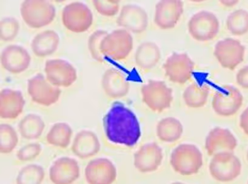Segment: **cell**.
<instances>
[{
  "label": "cell",
  "mask_w": 248,
  "mask_h": 184,
  "mask_svg": "<svg viewBox=\"0 0 248 184\" xmlns=\"http://www.w3.org/2000/svg\"><path fill=\"white\" fill-rule=\"evenodd\" d=\"M133 47L132 35L125 29H116L106 35L102 41L101 52L104 57L113 60L125 59Z\"/></svg>",
  "instance_id": "cell-5"
},
{
  "label": "cell",
  "mask_w": 248,
  "mask_h": 184,
  "mask_svg": "<svg viewBox=\"0 0 248 184\" xmlns=\"http://www.w3.org/2000/svg\"><path fill=\"white\" fill-rule=\"evenodd\" d=\"M238 145L237 138L228 128L215 127L205 139L206 152L211 156L225 152H234Z\"/></svg>",
  "instance_id": "cell-16"
},
{
  "label": "cell",
  "mask_w": 248,
  "mask_h": 184,
  "mask_svg": "<svg viewBox=\"0 0 248 184\" xmlns=\"http://www.w3.org/2000/svg\"><path fill=\"white\" fill-rule=\"evenodd\" d=\"M183 133V125L177 118H165L160 120L157 124V137L163 142H176L181 139Z\"/></svg>",
  "instance_id": "cell-26"
},
{
  "label": "cell",
  "mask_w": 248,
  "mask_h": 184,
  "mask_svg": "<svg viewBox=\"0 0 248 184\" xmlns=\"http://www.w3.org/2000/svg\"><path fill=\"white\" fill-rule=\"evenodd\" d=\"M18 136L12 125L2 123L0 126V152L1 154L11 153L18 144Z\"/></svg>",
  "instance_id": "cell-32"
},
{
  "label": "cell",
  "mask_w": 248,
  "mask_h": 184,
  "mask_svg": "<svg viewBox=\"0 0 248 184\" xmlns=\"http://www.w3.org/2000/svg\"><path fill=\"white\" fill-rule=\"evenodd\" d=\"M103 125L107 138L115 144L133 147L142 135L137 116L120 102L113 104L104 116Z\"/></svg>",
  "instance_id": "cell-1"
},
{
  "label": "cell",
  "mask_w": 248,
  "mask_h": 184,
  "mask_svg": "<svg viewBox=\"0 0 248 184\" xmlns=\"http://www.w3.org/2000/svg\"><path fill=\"white\" fill-rule=\"evenodd\" d=\"M102 87L107 95L113 99L123 98L128 94L130 84L122 72L114 68L107 70L101 79Z\"/></svg>",
  "instance_id": "cell-22"
},
{
  "label": "cell",
  "mask_w": 248,
  "mask_h": 184,
  "mask_svg": "<svg viewBox=\"0 0 248 184\" xmlns=\"http://www.w3.org/2000/svg\"><path fill=\"white\" fill-rule=\"evenodd\" d=\"M31 57L28 51L21 46L12 45L4 48L1 54V63L5 70L11 74L25 71L30 65Z\"/></svg>",
  "instance_id": "cell-20"
},
{
  "label": "cell",
  "mask_w": 248,
  "mask_h": 184,
  "mask_svg": "<svg viewBox=\"0 0 248 184\" xmlns=\"http://www.w3.org/2000/svg\"><path fill=\"white\" fill-rule=\"evenodd\" d=\"M93 4L96 11L103 16L115 15L120 9V1H118L94 0Z\"/></svg>",
  "instance_id": "cell-36"
},
{
  "label": "cell",
  "mask_w": 248,
  "mask_h": 184,
  "mask_svg": "<svg viewBox=\"0 0 248 184\" xmlns=\"http://www.w3.org/2000/svg\"><path fill=\"white\" fill-rule=\"evenodd\" d=\"M19 23L14 17H6L0 23V37L4 41H11L18 35Z\"/></svg>",
  "instance_id": "cell-34"
},
{
  "label": "cell",
  "mask_w": 248,
  "mask_h": 184,
  "mask_svg": "<svg viewBox=\"0 0 248 184\" xmlns=\"http://www.w3.org/2000/svg\"><path fill=\"white\" fill-rule=\"evenodd\" d=\"M48 175L53 184H73L80 176L78 162L72 157H60L50 166Z\"/></svg>",
  "instance_id": "cell-18"
},
{
  "label": "cell",
  "mask_w": 248,
  "mask_h": 184,
  "mask_svg": "<svg viewBox=\"0 0 248 184\" xmlns=\"http://www.w3.org/2000/svg\"><path fill=\"white\" fill-rule=\"evenodd\" d=\"M247 159H248V153H247Z\"/></svg>",
  "instance_id": "cell-41"
},
{
  "label": "cell",
  "mask_w": 248,
  "mask_h": 184,
  "mask_svg": "<svg viewBox=\"0 0 248 184\" xmlns=\"http://www.w3.org/2000/svg\"><path fill=\"white\" fill-rule=\"evenodd\" d=\"M28 92L33 101L44 106H52L57 103L62 93L59 87L53 86L41 74L29 79Z\"/></svg>",
  "instance_id": "cell-9"
},
{
  "label": "cell",
  "mask_w": 248,
  "mask_h": 184,
  "mask_svg": "<svg viewBox=\"0 0 248 184\" xmlns=\"http://www.w3.org/2000/svg\"><path fill=\"white\" fill-rule=\"evenodd\" d=\"M45 177V171L38 164H29L19 171L16 184H41Z\"/></svg>",
  "instance_id": "cell-31"
},
{
  "label": "cell",
  "mask_w": 248,
  "mask_h": 184,
  "mask_svg": "<svg viewBox=\"0 0 248 184\" xmlns=\"http://www.w3.org/2000/svg\"><path fill=\"white\" fill-rule=\"evenodd\" d=\"M171 184H186L182 183V182H174V183H172Z\"/></svg>",
  "instance_id": "cell-40"
},
{
  "label": "cell",
  "mask_w": 248,
  "mask_h": 184,
  "mask_svg": "<svg viewBox=\"0 0 248 184\" xmlns=\"http://www.w3.org/2000/svg\"><path fill=\"white\" fill-rule=\"evenodd\" d=\"M188 31L194 40L205 42L212 40L220 30V22L212 12L202 11L192 16L188 24Z\"/></svg>",
  "instance_id": "cell-7"
},
{
  "label": "cell",
  "mask_w": 248,
  "mask_h": 184,
  "mask_svg": "<svg viewBox=\"0 0 248 184\" xmlns=\"http://www.w3.org/2000/svg\"><path fill=\"white\" fill-rule=\"evenodd\" d=\"M164 159V152L155 142L143 145L133 156V164L138 171L142 173H153L161 166Z\"/></svg>",
  "instance_id": "cell-13"
},
{
  "label": "cell",
  "mask_w": 248,
  "mask_h": 184,
  "mask_svg": "<svg viewBox=\"0 0 248 184\" xmlns=\"http://www.w3.org/2000/svg\"><path fill=\"white\" fill-rule=\"evenodd\" d=\"M164 69L170 81L183 84L191 79L194 62L186 53H173L167 58Z\"/></svg>",
  "instance_id": "cell-12"
},
{
  "label": "cell",
  "mask_w": 248,
  "mask_h": 184,
  "mask_svg": "<svg viewBox=\"0 0 248 184\" xmlns=\"http://www.w3.org/2000/svg\"><path fill=\"white\" fill-rule=\"evenodd\" d=\"M60 41V36L55 31H43L38 33L31 41V49L34 54L38 57H47L57 50Z\"/></svg>",
  "instance_id": "cell-24"
},
{
  "label": "cell",
  "mask_w": 248,
  "mask_h": 184,
  "mask_svg": "<svg viewBox=\"0 0 248 184\" xmlns=\"http://www.w3.org/2000/svg\"><path fill=\"white\" fill-rule=\"evenodd\" d=\"M42 146L38 143H30L21 147L16 153L17 159L21 162L32 161L40 156Z\"/></svg>",
  "instance_id": "cell-35"
},
{
  "label": "cell",
  "mask_w": 248,
  "mask_h": 184,
  "mask_svg": "<svg viewBox=\"0 0 248 184\" xmlns=\"http://www.w3.org/2000/svg\"></svg>",
  "instance_id": "cell-42"
},
{
  "label": "cell",
  "mask_w": 248,
  "mask_h": 184,
  "mask_svg": "<svg viewBox=\"0 0 248 184\" xmlns=\"http://www.w3.org/2000/svg\"><path fill=\"white\" fill-rule=\"evenodd\" d=\"M240 126L245 134L248 136V107L240 116Z\"/></svg>",
  "instance_id": "cell-38"
},
{
  "label": "cell",
  "mask_w": 248,
  "mask_h": 184,
  "mask_svg": "<svg viewBox=\"0 0 248 184\" xmlns=\"http://www.w3.org/2000/svg\"><path fill=\"white\" fill-rule=\"evenodd\" d=\"M45 128V123L40 116L29 114L18 123L19 134L24 139L35 140L41 137Z\"/></svg>",
  "instance_id": "cell-27"
},
{
  "label": "cell",
  "mask_w": 248,
  "mask_h": 184,
  "mask_svg": "<svg viewBox=\"0 0 248 184\" xmlns=\"http://www.w3.org/2000/svg\"><path fill=\"white\" fill-rule=\"evenodd\" d=\"M73 135L70 125L65 123H57L52 125L46 136L48 144L65 149L69 146Z\"/></svg>",
  "instance_id": "cell-28"
},
{
  "label": "cell",
  "mask_w": 248,
  "mask_h": 184,
  "mask_svg": "<svg viewBox=\"0 0 248 184\" xmlns=\"http://www.w3.org/2000/svg\"><path fill=\"white\" fill-rule=\"evenodd\" d=\"M170 163L180 175L190 176L198 173L203 165V156L196 145L181 144L172 150Z\"/></svg>",
  "instance_id": "cell-2"
},
{
  "label": "cell",
  "mask_w": 248,
  "mask_h": 184,
  "mask_svg": "<svg viewBox=\"0 0 248 184\" xmlns=\"http://www.w3.org/2000/svg\"><path fill=\"white\" fill-rule=\"evenodd\" d=\"M20 12L27 25L35 29L48 25L56 15L55 6L45 0H26L22 2Z\"/></svg>",
  "instance_id": "cell-4"
},
{
  "label": "cell",
  "mask_w": 248,
  "mask_h": 184,
  "mask_svg": "<svg viewBox=\"0 0 248 184\" xmlns=\"http://www.w3.org/2000/svg\"><path fill=\"white\" fill-rule=\"evenodd\" d=\"M143 103L155 112L169 108L173 100L172 90L164 81L150 80L141 89Z\"/></svg>",
  "instance_id": "cell-6"
},
{
  "label": "cell",
  "mask_w": 248,
  "mask_h": 184,
  "mask_svg": "<svg viewBox=\"0 0 248 184\" xmlns=\"http://www.w3.org/2000/svg\"><path fill=\"white\" fill-rule=\"evenodd\" d=\"M117 24L129 32L141 33L148 25V16L144 9L136 4H126L121 9Z\"/></svg>",
  "instance_id": "cell-17"
},
{
  "label": "cell",
  "mask_w": 248,
  "mask_h": 184,
  "mask_svg": "<svg viewBox=\"0 0 248 184\" xmlns=\"http://www.w3.org/2000/svg\"><path fill=\"white\" fill-rule=\"evenodd\" d=\"M46 78L56 87H67L77 79L75 68L67 61L53 59L47 61L45 65Z\"/></svg>",
  "instance_id": "cell-15"
},
{
  "label": "cell",
  "mask_w": 248,
  "mask_h": 184,
  "mask_svg": "<svg viewBox=\"0 0 248 184\" xmlns=\"http://www.w3.org/2000/svg\"><path fill=\"white\" fill-rule=\"evenodd\" d=\"M108 31L98 30L94 31L90 36L88 40V47L92 58L97 61L103 62L104 58L101 52V45L104 38L108 35Z\"/></svg>",
  "instance_id": "cell-33"
},
{
  "label": "cell",
  "mask_w": 248,
  "mask_h": 184,
  "mask_svg": "<svg viewBox=\"0 0 248 184\" xmlns=\"http://www.w3.org/2000/svg\"><path fill=\"white\" fill-rule=\"evenodd\" d=\"M244 97L236 87L225 85L213 97L212 107L218 115L229 117L235 115L241 107Z\"/></svg>",
  "instance_id": "cell-10"
},
{
  "label": "cell",
  "mask_w": 248,
  "mask_h": 184,
  "mask_svg": "<svg viewBox=\"0 0 248 184\" xmlns=\"http://www.w3.org/2000/svg\"><path fill=\"white\" fill-rule=\"evenodd\" d=\"M210 88L206 85L193 83L185 90L183 98L185 103L190 108H201L207 102Z\"/></svg>",
  "instance_id": "cell-29"
},
{
  "label": "cell",
  "mask_w": 248,
  "mask_h": 184,
  "mask_svg": "<svg viewBox=\"0 0 248 184\" xmlns=\"http://www.w3.org/2000/svg\"><path fill=\"white\" fill-rule=\"evenodd\" d=\"M183 13V2L179 0H162L155 6V23L164 30L173 28Z\"/></svg>",
  "instance_id": "cell-19"
},
{
  "label": "cell",
  "mask_w": 248,
  "mask_h": 184,
  "mask_svg": "<svg viewBox=\"0 0 248 184\" xmlns=\"http://www.w3.org/2000/svg\"><path fill=\"white\" fill-rule=\"evenodd\" d=\"M101 150V143L98 136L91 130H81L73 140L72 151L75 156L86 159L95 156Z\"/></svg>",
  "instance_id": "cell-21"
},
{
  "label": "cell",
  "mask_w": 248,
  "mask_h": 184,
  "mask_svg": "<svg viewBox=\"0 0 248 184\" xmlns=\"http://www.w3.org/2000/svg\"><path fill=\"white\" fill-rule=\"evenodd\" d=\"M220 2L223 6L231 7L235 6L239 1H237V0H221Z\"/></svg>",
  "instance_id": "cell-39"
},
{
  "label": "cell",
  "mask_w": 248,
  "mask_h": 184,
  "mask_svg": "<svg viewBox=\"0 0 248 184\" xmlns=\"http://www.w3.org/2000/svg\"><path fill=\"white\" fill-rule=\"evenodd\" d=\"M23 94L19 91L2 89L0 93V116L4 120H14L20 115L25 105Z\"/></svg>",
  "instance_id": "cell-23"
},
{
  "label": "cell",
  "mask_w": 248,
  "mask_h": 184,
  "mask_svg": "<svg viewBox=\"0 0 248 184\" xmlns=\"http://www.w3.org/2000/svg\"><path fill=\"white\" fill-rule=\"evenodd\" d=\"M227 28L231 33L235 36H242L248 32V12L238 9L228 16Z\"/></svg>",
  "instance_id": "cell-30"
},
{
  "label": "cell",
  "mask_w": 248,
  "mask_h": 184,
  "mask_svg": "<svg viewBox=\"0 0 248 184\" xmlns=\"http://www.w3.org/2000/svg\"><path fill=\"white\" fill-rule=\"evenodd\" d=\"M236 81L243 89L248 90V65L239 70L236 75Z\"/></svg>",
  "instance_id": "cell-37"
},
{
  "label": "cell",
  "mask_w": 248,
  "mask_h": 184,
  "mask_svg": "<svg viewBox=\"0 0 248 184\" xmlns=\"http://www.w3.org/2000/svg\"><path fill=\"white\" fill-rule=\"evenodd\" d=\"M214 54L222 67L233 70L244 60L245 47L239 40L225 38L216 44Z\"/></svg>",
  "instance_id": "cell-11"
},
{
  "label": "cell",
  "mask_w": 248,
  "mask_h": 184,
  "mask_svg": "<svg viewBox=\"0 0 248 184\" xmlns=\"http://www.w3.org/2000/svg\"><path fill=\"white\" fill-rule=\"evenodd\" d=\"M161 58V52L156 44L147 41L141 44L136 51V65L140 69L149 70L154 68Z\"/></svg>",
  "instance_id": "cell-25"
},
{
  "label": "cell",
  "mask_w": 248,
  "mask_h": 184,
  "mask_svg": "<svg viewBox=\"0 0 248 184\" xmlns=\"http://www.w3.org/2000/svg\"><path fill=\"white\" fill-rule=\"evenodd\" d=\"M242 165L234 152L221 153L212 156L209 164V172L215 180L228 183L239 178Z\"/></svg>",
  "instance_id": "cell-3"
},
{
  "label": "cell",
  "mask_w": 248,
  "mask_h": 184,
  "mask_svg": "<svg viewBox=\"0 0 248 184\" xmlns=\"http://www.w3.org/2000/svg\"><path fill=\"white\" fill-rule=\"evenodd\" d=\"M62 21L68 30L82 33L91 28L93 21V14L89 7L82 2H73L63 9Z\"/></svg>",
  "instance_id": "cell-8"
},
{
  "label": "cell",
  "mask_w": 248,
  "mask_h": 184,
  "mask_svg": "<svg viewBox=\"0 0 248 184\" xmlns=\"http://www.w3.org/2000/svg\"><path fill=\"white\" fill-rule=\"evenodd\" d=\"M88 184H113L117 178V169L110 159L99 157L90 161L85 169Z\"/></svg>",
  "instance_id": "cell-14"
}]
</instances>
